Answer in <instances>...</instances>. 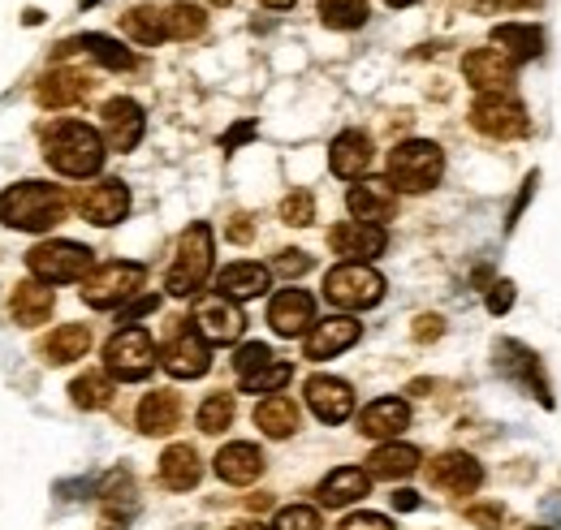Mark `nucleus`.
I'll return each mask as SVG.
<instances>
[{
	"instance_id": "nucleus-35",
	"label": "nucleus",
	"mask_w": 561,
	"mask_h": 530,
	"mask_svg": "<svg viewBox=\"0 0 561 530\" xmlns=\"http://www.w3.org/2000/svg\"><path fill=\"white\" fill-rule=\"evenodd\" d=\"M255 427H260L264 436H273V440L294 436V431H298V405L289 398L260 401V405H255Z\"/></svg>"
},
{
	"instance_id": "nucleus-2",
	"label": "nucleus",
	"mask_w": 561,
	"mask_h": 530,
	"mask_svg": "<svg viewBox=\"0 0 561 530\" xmlns=\"http://www.w3.org/2000/svg\"><path fill=\"white\" fill-rule=\"evenodd\" d=\"M108 142L100 138V134L91 130V126H82V122H61V126H53L48 138H44V155H48V164L61 173V177H95L100 169H104V151Z\"/></svg>"
},
{
	"instance_id": "nucleus-24",
	"label": "nucleus",
	"mask_w": 561,
	"mask_h": 530,
	"mask_svg": "<svg viewBox=\"0 0 561 530\" xmlns=\"http://www.w3.org/2000/svg\"><path fill=\"white\" fill-rule=\"evenodd\" d=\"M87 91H91V82H87V73H78V69H48L44 78H39V87H35V100L44 104V108H70L78 100H87Z\"/></svg>"
},
{
	"instance_id": "nucleus-25",
	"label": "nucleus",
	"mask_w": 561,
	"mask_h": 530,
	"mask_svg": "<svg viewBox=\"0 0 561 530\" xmlns=\"http://www.w3.org/2000/svg\"><path fill=\"white\" fill-rule=\"evenodd\" d=\"M53 289L44 285V280H22V285H13V293H9V311H13V324H22V329H39L48 315H53Z\"/></svg>"
},
{
	"instance_id": "nucleus-59",
	"label": "nucleus",
	"mask_w": 561,
	"mask_h": 530,
	"mask_svg": "<svg viewBox=\"0 0 561 530\" xmlns=\"http://www.w3.org/2000/svg\"><path fill=\"white\" fill-rule=\"evenodd\" d=\"M229 530H268V527H260V522H238V527H229Z\"/></svg>"
},
{
	"instance_id": "nucleus-30",
	"label": "nucleus",
	"mask_w": 561,
	"mask_h": 530,
	"mask_svg": "<svg viewBox=\"0 0 561 530\" xmlns=\"http://www.w3.org/2000/svg\"><path fill=\"white\" fill-rule=\"evenodd\" d=\"M182 418V398L173 389H156L139 401V431L142 436H169Z\"/></svg>"
},
{
	"instance_id": "nucleus-7",
	"label": "nucleus",
	"mask_w": 561,
	"mask_h": 530,
	"mask_svg": "<svg viewBox=\"0 0 561 530\" xmlns=\"http://www.w3.org/2000/svg\"><path fill=\"white\" fill-rule=\"evenodd\" d=\"M26 267L44 285H70V280H87L91 251L78 242H39L35 251H26Z\"/></svg>"
},
{
	"instance_id": "nucleus-41",
	"label": "nucleus",
	"mask_w": 561,
	"mask_h": 530,
	"mask_svg": "<svg viewBox=\"0 0 561 530\" xmlns=\"http://www.w3.org/2000/svg\"><path fill=\"white\" fill-rule=\"evenodd\" d=\"M289 376H294L289 362H268L264 371H255V376H247V380H238V384H242V393H277V389L289 384Z\"/></svg>"
},
{
	"instance_id": "nucleus-13",
	"label": "nucleus",
	"mask_w": 561,
	"mask_h": 530,
	"mask_svg": "<svg viewBox=\"0 0 561 530\" xmlns=\"http://www.w3.org/2000/svg\"><path fill=\"white\" fill-rule=\"evenodd\" d=\"M247 329V320H242V311H238V302H229L225 293H211L204 298L199 307H195V332L208 341V345H229V341H238Z\"/></svg>"
},
{
	"instance_id": "nucleus-46",
	"label": "nucleus",
	"mask_w": 561,
	"mask_h": 530,
	"mask_svg": "<svg viewBox=\"0 0 561 530\" xmlns=\"http://www.w3.org/2000/svg\"><path fill=\"white\" fill-rule=\"evenodd\" d=\"M273 267H277L280 276H302V272H311V255H302V251H280Z\"/></svg>"
},
{
	"instance_id": "nucleus-1",
	"label": "nucleus",
	"mask_w": 561,
	"mask_h": 530,
	"mask_svg": "<svg viewBox=\"0 0 561 530\" xmlns=\"http://www.w3.org/2000/svg\"><path fill=\"white\" fill-rule=\"evenodd\" d=\"M66 195L48 182H18L0 195V220L22 233H48L66 220Z\"/></svg>"
},
{
	"instance_id": "nucleus-62",
	"label": "nucleus",
	"mask_w": 561,
	"mask_h": 530,
	"mask_svg": "<svg viewBox=\"0 0 561 530\" xmlns=\"http://www.w3.org/2000/svg\"><path fill=\"white\" fill-rule=\"evenodd\" d=\"M211 4H220V9H225V4H233V0H211Z\"/></svg>"
},
{
	"instance_id": "nucleus-22",
	"label": "nucleus",
	"mask_w": 561,
	"mask_h": 530,
	"mask_svg": "<svg viewBox=\"0 0 561 530\" xmlns=\"http://www.w3.org/2000/svg\"><path fill=\"white\" fill-rule=\"evenodd\" d=\"M358 336H363L358 320H351V315H333V320H324V324H316V329L307 332V358H311V362L337 358L342 349H351Z\"/></svg>"
},
{
	"instance_id": "nucleus-14",
	"label": "nucleus",
	"mask_w": 561,
	"mask_h": 530,
	"mask_svg": "<svg viewBox=\"0 0 561 530\" xmlns=\"http://www.w3.org/2000/svg\"><path fill=\"white\" fill-rule=\"evenodd\" d=\"M160 362H164V371H169L173 380H199V376H208L211 349H208V341H204L199 332L186 329V332H178V336L164 345Z\"/></svg>"
},
{
	"instance_id": "nucleus-47",
	"label": "nucleus",
	"mask_w": 561,
	"mask_h": 530,
	"mask_svg": "<svg viewBox=\"0 0 561 530\" xmlns=\"http://www.w3.org/2000/svg\"><path fill=\"white\" fill-rule=\"evenodd\" d=\"M510 307H514V285L510 280H496L489 289V311L492 315H505Z\"/></svg>"
},
{
	"instance_id": "nucleus-23",
	"label": "nucleus",
	"mask_w": 561,
	"mask_h": 530,
	"mask_svg": "<svg viewBox=\"0 0 561 530\" xmlns=\"http://www.w3.org/2000/svg\"><path fill=\"white\" fill-rule=\"evenodd\" d=\"M329 169L346 182H363V173L371 169V138L363 130H346L333 138V151H329Z\"/></svg>"
},
{
	"instance_id": "nucleus-3",
	"label": "nucleus",
	"mask_w": 561,
	"mask_h": 530,
	"mask_svg": "<svg viewBox=\"0 0 561 530\" xmlns=\"http://www.w3.org/2000/svg\"><path fill=\"white\" fill-rule=\"evenodd\" d=\"M445 173V151L427 138H411V142H398L389 151V182L407 195H423L440 182Z\"/></svg>"
},
{
	"instance_id": "nucleus-12",
	"label": "nucleus",
	"mask_w": 561,
	"mask_h": 530,
	"mask_svg": "<svg viewBox=\"0 0 561 530\" xmlns=\"http://www.w3.org/2000/svg\"><path fill=\"white\" fill-rule=\"evenodd\" d=\"M462 73H467V82H471L480 95H496V91H505V87L514 82L518 61H514L510 53H501V48H476V53L462 57Z\"/></svg>"
},
{
	"instance_id": "nucleus-38",
	"label": "nucleus",
	"mask_w": 561,
	"mask_h": 530,
	"mask_svg": "<svg viewBox=\"0 0 561 530\" xmlns=\"http://www.w3.org/2000/svg\"><path fill=\"white\" fill-rule=\"evenodd\" d=\"M164 18H169V39H195V35H204V26H208V13H204L199 4H186V0L169 4Z\"/></svg>"
},
{
	"instance_id": "nucleus-8",
	"label": "nucleus",
	"mask_w": 561,
	"mask_h": 530,
	"mask_svg": "<svg viewBox=\"0 0 561 530\" xmlns=\"http://www.w3.org/2000/svg\"><path fill=\"white\" fill-rule=\"evenodd\" d=\"M104 362H108V371L117 380L139 384V380L151 376V367H156V341L142 329H122L104 345Z\"/></svg>"
},
{
	"instance_id": "nucleus-15",
	"label": "nucleus",
	"mask_w": 561,
	"mask_h": 530,
	"mask_svg": "<svg viewBox=\"0 0 561 530\" xmlns=\"http://www.w3.org/2000/svg\"><path fill=\"white\" fill-rule=\"evenodd\" d=\"M427 483L436 492H449V496H471L484 483V465L476 462L471 453H440L436 462L427 465Z\"/></svg>"
},
{
	"instance_id": "nucleus-27",
	"label": "nucleus",
	"mask_w": 561,
	"mask_h": 530,
	"mask_svg": "<svg viewBox=\"0 0 561 530\" xmlns=\"http://www.w3.org/2000/svg\"><path fill=\"white\" fill-rule=\"evenodd\" d=\"M216 474H220L225 483H233V487L255 483V479L264 474V453H260L255 445H247V440H233V445H225V449L216 453Z\"/></svg>"
},
{
	"instance_id": "nucleus-48",
	"label": "nucleus",
	"mask_w": 561,
	"mask_h": 530,
	"mask_svg": "<svg viewBox=\"0 0 561 530\" xmlns=\"http://www.w3.org/2000/svg\"><path fill=\"white\" fill-rule=\"evenodd\" d=\"M160 307V298L156 293H147V298H135V302H126L122 307V324H135V320H142V315H151Z\"/></svg>"
},
{
	"instance_id": "nucleus-36",
	"label": "nucleus",
	"mask_w": 561,
	"mask_h": 530,
	"mask_svg": "<svg viewBox=\"0 0 561 530\" xmlns=\"http://www.w3.org/2000/svg\"><path fill=\"white\" fill-rule=\"evenodd\" d=\"M122 26H126V35H130L135 44H142V48H151V44L169 39V18H164L160 9H147V4L130 9V13L122 18Z\"/></svg>"
},
{
	"instance_id": "nucleus-61",
	"label": "nucleus",
	"mask_w": 561,
	"mask_h": 530,
	"mask_svg": "<svg viewBox=\"0 0 561 530\" xmlns=\"http://www.w3.org/2000/svg\"><path fill=\"white\" fill-rule=\"evenodd\" d=\"M91 4H100V0H82V9H91Z\"/></svg>"
},
{
	"instance_id": "nucleus-6",
	"label": "nucleus",
	"mask_w": 561,
	"mask_h": 530,
	"mask_svg": "<svg viewBox=\"0 0 561 530\" xmlns=\"http://www.w3.org/2000/svg\"><path fill=\"white\" fill-rule=\"evenodd\" d=\"M142 280H147V267L142 264H104L82 280V302L95 307V311L126 307L142 289Z\"/></svg>"
},
{
	"instance_id": "nucleus-20",
	"label": "nucleus",
	"mask_w": 561,
	"mask_h": 530,
	"mask_svg": "<svg viewBox=\"0 0 561 530\" xmlns=\"http://www.w3.org/2000/svg\"><path fill=\"white\" fill-rule=\"evenodd\" d=\"M307 405L320 423H346L354 414V393L346 380H333V376H311L307 380Z\"/></svg>"
},
{
	"instance_id": "nucleus-17",
	"label": "nucleus",
	"mask_w": 561,
	"mask_h": 530,
	"mask_svg": "<svg viewBox=\"0 0 561 530\" xmlns=\"http://www.w3.org/2000/svg\"><path fill=\"white\" fill-rule=\"evenodd\" d=\"M78 211H82L91 224H100V229L122 224V220H126V211H130V191H126V182L108 177V182L91 186L87 195H78Z\"/></svg>"
},
{
	"instance_id": "nucleus-10",
	"label": "nucleus",
	"mask_w": 561,
	"mask_h": 530,
	"mask_svg": "<svg viewBox=\"0 0 561 530\" xmlns=\"http://www.w3.org/2000/svg\"><path fill=\"white\" fill-rule=\"evenodd\" d=\"M471 126L480 134H489V138H518V134H527V108L514 100V95H505V91H496V95H480L476 104H471Z\"/></svg>"
},
{
	"instance_id": "nucleus-49",
	"label": "nucleus",
	"mask_w": 561,
	"mask_h": 530,
	"mask_svg": "<svg viewBox=\"0 0 561 530\" xmlns=\"http://www.w3.org/2000/svg\"><path fill=\"white\" fill-rule=\"evenodd\" d=\"M342 530H393L389 518H380V514H354L342 522Z\"/></svg>"
},
{
	"instance_id": "nucleus-37",
	"label": "nucleus",
	"mask_w": 561,
	"mask_h": 530,
	"mask_svg": "<svg viewBox=\"0 0 561 530\" xmlns=\"http://www.w3.org/2000/svg\"><path fill=\"white\" fill-rule=\"evenodd\" d=\"M70 398L78 410H104L113 401V384H108L104 371H82L70 384Z\"/></svg>"
},
{
	"instance_id": "nucleus-32",
	"label": "nucleus",
	"mask_w": 561,
	"mask_h": 530,
	"mask_svg": "<svg viewBox=\"0 0 561 530\" xmlns=\"http://www.w3.org/2000/svg\"><path fill=\"white\" fill-rule=\"evenodd\" d=\"M87 349H91V329H87V324H61L57 332H48V341L39 345L44 362H53V367L78 362Z\"/></svg>"
},
{
	"instance_id": "nucleus-4",
	"label": "nucleus",
	"mask_w": 561,
	"mask_h": 530,
	"mask_svg": "<svg viewBox=\"0 0 561 530\" xmlns=\"http://www.w3.org/2000/svg\"><path fill=\"white\" fill-rule=\"evenodd\" d=\"M211 276V229L199 220V224H191L186 233H182V242H178V260L169 267V293L173 298H191V293H199L204 289V280Z\"/></svg>"
},
{
	"instance_id": "nucleus-5",
	"label": "nucleus",
	"mask_w": 561,
	"mask_h": 530,
	"mask_svg": "<svg viewBox=\"0 0 561 530\" xmlns=\"http://www.w3.org/2000/svg\"><path fill=\"white\" fill-rule=\"evenodd\" d=\"M324 298L342 311H367L385 298V276L367 264H337L324 276Z\"/></svg>"
},
{
	"instance_id": "nucleus-21",
	"label": "nucleus",
	"mask_w": 561,
	"mask_h": 530,
	"mask_svg": "<svg viewBox=\"0 0 561 530\" xmlns=\"http://www.w3.org/2000/svg\"><path fill=\"white\" fill-rule=\"evenodd\" d=\"M411 427V405L402 398H380L371 401L363 414H358V431L367 436V440H393V436H402Z\"/></svg>"
},
{
	"instance_id": "nucleus-56",
	"label": "nucleus",
	"mask_w": 561,
	"mask_h": 530,
	"mask_svg": "<svg viewBox=\"0 0 561 530\" xmlns=\"http://www.w3.org/2000/svg\"><path fill=\"white\" fill-rule=\"evenodd\" d=\"M247 509H251V514H264V509H273V496H268V492H260V496H251V500H247Z\"/></svg>"
},
{
	"instance_id": "nucleus-51",
	"label": "nucleus",
	"mask_w": 561,
	"mask_h": 530,
	"mask_svg": "<svg viewBox=\"0 0 561 530\" xmlns=\"http://www.w3.org/2000/svg\"><path fill=\"white\" fill-rule=\"evenodd\" d=\"M445 332V320L440 315H420L415 320V341H436Z\"/></svg>"
},
{
	"instance_id": "nucleus-57",
	"label": "nucleus",
	"mask_w": 561,
	"mask_h": 530,
	"mask_svg": "<svg viewBox=\"0 0 561 530\" xmlns=\"http://www.w3.org/2000/svg\"><path fill=\"white\" fill-rule=\"evenodd\" d=\"M545 518H549V522H558V527H561V492H558V496H549V500H545Z\"/></svg>"
},
{
	"instance_id": "nucleus-9",
	"label": "nucleus",
	"mask_w": 561,
	"mask_h": 530,
	"mask_svg": "<svg viewBox=\"0 0 561 530\" xmlns=\"http://www.w3.org/2000/svg\"><path fill=\"white\" fill-rule=\"evenodd\" d=\"M496 371L510 380V384H518L523 393H531L536 401H545V405H553L549 398V380H545V367H540V354H531L523 341H496Z\"/></svg>"
},
{
	"instance_id": "nucleus-39",
	"label": "nucleus",
	"mask_w": 561,
	"mask_h": 530,
	"mask_svg": "<svg viewBox=\"0 0 561 530\" xmlns=\"http://www.w3.org/2000/svg\"><path fill=\"white\" fill-rule=\"evenodd\" d=\"M320 22L333 26V31H354V26L367 22V0H324Z\"/></svg>"
},
{
	"instance_id": "nucleus-11",
	"label": "nucleus",
	"mask_w": 561,
	"mask_h": 530,
	"mask_svg": "<svg viewBox=\"0 0 561 530\" xmlns=\"http://www.w3.org/2000/svg\"><path fill=\"white\" fill-rule=\"evenodd\" d=\"M329 246L333 255H342L346 264H367V260H380L389 238L380 224H363V220H342L329 229Z\"/></svg>"
},
{
	"instance_id": "nucleus-54",
	"label": "nucleus",
	"mask_w": 561,
	"mask_h": 530,
	"mask_svg": "<svg viewBox=\"0 0 561 530\" xmlns=\"http://www.w3.org/2000/svg\"><path fill=\"white\" fill-rule=\"evenodd\" d=\"M389 500H393L398 514H415V509H420V492H411V487H398Z\"/></svg>"
},
{
	"instance_id": "nucleus-50",
	"label": "nucleus",
	"mask_w": 561,
	"mask_h": 530,
	"mask_svg": "<svg viewBox=\"0 0 561 530\" xmlns=\"http://www.w3.org/2000/svg\"><path fill=\"white\" fill-rule=\"evenodd\" d=\"M225 233H229V242H238V246H247V242L255 238V224H251V216H233V220L225 224Z\"/></svg>"
},
{
	"instance_id": "nucleus-29",
	"label": "nucleus",
	"mask_w": 561,
	"mask_h": 530,
	"mask_svg": "<svg viewBox=\"0 0 561 530\" xmlns=\"http://www.w3.org/2000/svg\"><path fill=\"white\" fill-rule=\"evenodd\" d=\"M268 285H273V272H268L264 264H229L220 276H216V289H220L229 302L260 298Z\"/></svg>"
},
{
	"instance_id": "nucleus-52",
	"label": "nucleus",
	"mask_w": 561,
	"mask_h": 530,
	"mask_svg": "<svg viewBox=\"0 0 561 530\" xmlns=\"http://www.w3.org/2000/svg\"><path fill=\"white\" fill-rule=\"evenodd\" d=\"M247 138H255V122H242V126H233V130L220 138V147H225V151H238Z\"/></svg>"
},
{
	"instance_id": "nucleus-28",
	"label": "nucleus",
	"mask_w": 561,
	"mask_h": 530,
	"mask_svg": "<svg viewBox=\"0 0 561 530\" xmlns=\"http://www.w3.org/2000/svg\"><path fill=\"white\" fill-rule=\"evenodd\" d=\"M367 487H371V474H367V470H358V465H337V470L320 483V505H324V509H346V505L367 496Z\"/></svg>"
},
{
	"instance_id": "nucleus-43",
	"label": "nucleus",
	"mask_w": 561,
	"mask_h": 530,
	"mask_svg": "<svg viewBox=\"0 0 561 530\" xmlns=\"http://www.w3.org/2000/svg\"><path fill=\"white\" fill-rule=\"evenodd\" d=\"M280 220H285V224H294V229H307V224L316 220V199H311L307 191L285 195V199H280Z\"/></svg>"
},
{
	"instance_id": "nucleus-60",
	"label": "nucleus",
	"mask_w": 561,
	"mask_h": 530,
	"mask_svg": "<svg viewBox=\"0 0 561 530\" xmlns=\"http://www.w3.org/2000/svg\"><path fill=\"white\" fill-rule=\"evenodd\" d=\"M385 4H393V9H407V4H415V0H385Z\"/></svg>"
},
{
	"instance_id": "nucleus-42",
	"label": "nucleus",
	"mask_w": 561,
	"mask_h": 530,
	"mask_svg": "<svg viewBox=\"0 0 561 530\" xmlns=\"http://www.w3.org/2000/svg\"><path fill=\"white\" fill-rule=\"evenodd\" d=\"M268 362H277V358H273V349H268L264 341H247V345H238V354H233V371H238V380L264 371Z\"/></svg>"
},
{
	"instance_id": "nucleus-34",
	"label": "nucleus",
	"mask_w": 561,
	"mask_h": 530,
	"mask_svg": "<svg viewBox=\"0 0 561 530\" xmlns=\"http://www.w3.org/2000/svg\"><path fill=\"white\" fill-rule=\"evenodd\" d=\"M492 44H501V53H510L514 61H531L545 53V31L527 22H505L492 31Z\"/></svg>"
},
{
	"instance_id": "nucleus-53",
	"label": "nucleus",
	"mask_w": 561,
	"mask_h": 530,
	"mask_svg": "<svg viewBox=\"0 0 561 530\" xmlns=\"http://www.w3.org/2000/svg\"><path fill=\"white\" fill-rule=\"evenodd\" d=\"M536 182H540L536 173H531V177L523 182V195H518V199H514V207H510V216H505V229H514V220H518V211L527 207V199H531V191H536Z\"/></svg>"
},
{
	"instance_id": "nucleus-45",
	"label": "nucleus",
	"mask_w": 561,
	"mask_h": 530,
	"mask_svg": "<svg viewBox=\"0 0 561 530\" xmlns=\"http://www.w3.org/2000/svg\"><path fill=\"white\" fill-rule=\"evenodd\" d=\"M467 518H471V527L480 530H501L505 527V505H471Z\"/></svg>"
},
{
	"instance_id": "nucleus-16",
	"label": "nucleus",
	"mask_w": 561,
	"mask_h": 530,
	"mask_svg": "<svg viewBox=\"0 0 561 530\" xmlns=\"http://www.w3.org/2000/svg\"><path fill=\"white\" fill-rule=\"evenodd\" d=\"M346 207H351L354 220H363V224H380V229H385V220H393V211H398V191H393V182L363 177L358 186H351Z\"/></svg>"
},
{
	"instance_id": "nucleus-33",
	"label": "nucleus",
	"mask_w": 561,
	"mask_h": 530,
	"mask_svg": "<svg viewBox=\"0 0 561 530\" xmlns=\"http://www.w3.org/2000/svg\"><path fill=\"white\" fill-rule=\"evenodd\" d=\"M420 470V449L415 445H380L371 458H367V474L371 479H411Z\"/></svg>"
},
{
	"instance_id": "nucleus-19",
	"label": "nucleus",
	"mask_w": 561,
	"mask_h": 530,
	"mask_svg": "<svg viewBox=\"0 0 561 530\" xmlns=\"http://www.w3.org/2000/svg\"><path fill=\"white\" fill-rule=\"evenodd\" d=\"M142 130H147V117H142V108L135 100L117 95V100L104 104V142H108L113 151H135Z\"/></svg>"
},
{
	"instance_id": "nucleus-63",
	"label": "nucleus",
	"mask_w": 561,
	"mask_h": 530,
	"mask_svg": "<svg viewBox=\"0 0 561 530\" xmlns=\"http://www.w3.org/2000/svg\"><path fill=\"white\" fill-rule=\"evenodd\" d=\"M531 530H545V527H531Z\"/></svg>"
},
{
	"instance_id": "nucleus-40",
	"label": "nucleus",
	"mask_w": 561,
	"mask_h": 530,
	"mask_svg": "<svg viewBox=\"0 0 561 530\" xmlns=\"http://www.w3.org/2000/svg\"><path fill=\"white\" fill-rule=\"evenodd\" d=\"M229 423H233V398H229V393H211V398L199 405V431L220 436Z\"/></svg>"
},
{
	"instance_id": "nucleus-55",
	"label": "nucleus",
	"mask_w": 561,
	"mask_h": 530,
	"mask_svg": "<svg viewBox=\"0 0 561 530\" xmlns=\"http://www.w3.org/2000/svg\"><path fill=\"white\" fill-rule=\"evenodd\" d=\"M480 13H505V9H523V4H531V0H471Z\"/></svg>"
},
{
	"instance_id": "nucleus-31",
	"label": "nucleus",
	"mask_w": 561,
	"mask_h": 530,
	"mask_svg": "<svg viewBox=\"0 0 561 530\" xmlns=\"http://www.w3.org/2000/svg\"><path fill=\"white\" fill-rule=\"evenodd\" d=\"M199 474H204V465H199V453L191 445L164 449V458H160V483L169 492H191L199 483Z\"/></svg>"
},
{
	"instance_id": "nucleus-44",
	"label": "nucleus",
	"mask_w": 561,
	"mask_h": 530,
	"mask_svg": "<svg viewBox=\"0 0 561 530\" xmlns=\"http://www.w3.org/2000/svg\"><path fill=\"white\" fill-rule=\"evenodd\" d=\"M273 530H320V509H311V505H289V509H280Z\"/></svg>"
},
{
	"instance_id": "nucleus-18",
	"label": "nucleus",
	"mask_w": 561,
	"mask_h": 530,
	"mask_svg": "<svg viewBox=\"0 0 561 530\" xmlns=\"http://www.w3.org/2000/svg\"><path fill=\"white\" fill-rule=\"evenodd\" d=\"M268 324L277 336H302L307 329H316V298L307 289H280L268 302Z\"/></svg>"
},
{
	"instance_id": "nucleus-26",
	"label": "nucleus",
	"mask_w": 561,
	"mask_h": 530,
	"mask_svg": "<svg viewBox=\"0 0 561 530\" xmlns=\"http://www.w3.org/2000/svg\"><path fill=\"white\" fill-rule=\"evenodd\" d=\"M73 53H87L91 61H100L104 69H135V53L130 48H122L117 39H108V35H78V39H66L61 48H57V61H66Z\"/></svg>"
},
{
	"instance_id": "nucleus-58",
	"label": "nucleus",
	"mask_w": 561,
	"mask_h": 530,
	"mask_svg": "<svg viewBox=\"0 0 561 530\" xmlns=\"http://www.w3.org/2000/svg\"><path fill=\"white\" fill-rule=\"evenodd\" d=\"M260 4H268V9H289L294 0H260Z\"/></svg>"
}]
</instances>
